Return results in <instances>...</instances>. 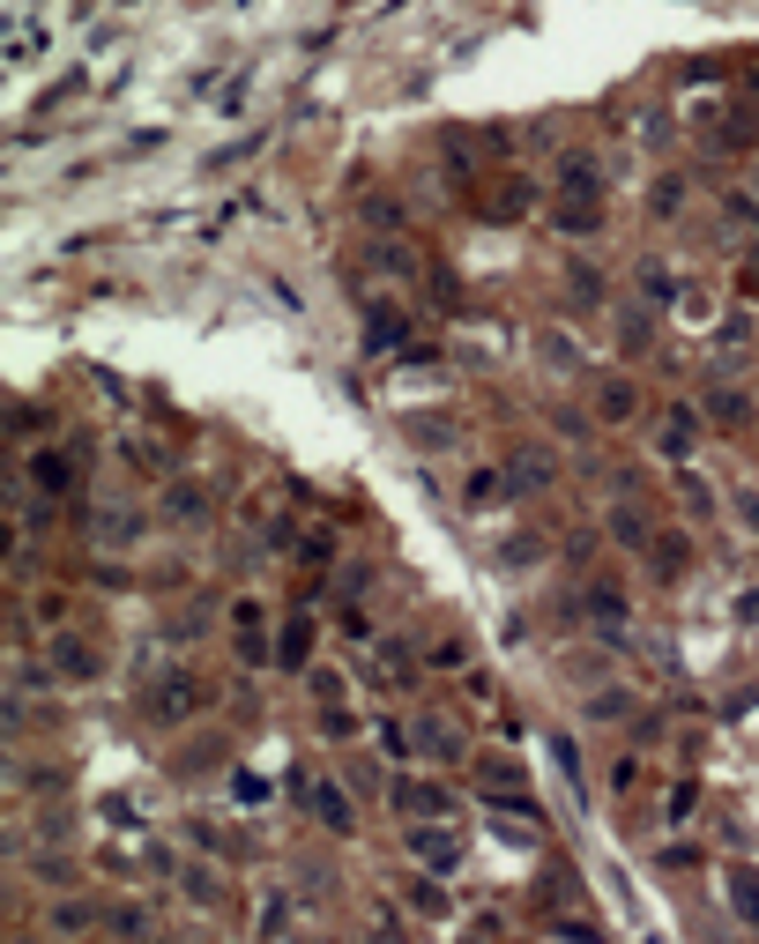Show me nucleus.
<instances>
[{"label":"nucleus","instance_id":"1","mask_svg":"<svg viewBox=\"0 0 759 944\" xmlns=\"http://www.w3.org/2000/svg\"><path fill=\"white\" fill-rule=\"evenodd\" d=\"M202 677H194V669H157V677H149V685H142V692H134V706H142V722H149V729H179V722H194V714H202Z\"/></svg>","mask_w":759,"mask_h":944},{"label":"nucleus","instance_id":"2","mask_svg":"<svg viewBox=\"0 0 759 944\" xmlns=\"http://www.w3.org/2000/svg\"><path fill=\"white\" fill-rule=\"evenodd\" d=\"M410 856H418L424 870H455V862H462V833L447 819H418L410 825Z\"/></svg>","mask_w":759,"mask_h":944},{"label":"nucleus","instance_id":"3","mask_svg":"<svg viewBox=\"0 0 759 944\" xmlns=\"http://www.w3.org/2000/svg\"><path fill=\"white\" fill-rule=\"evenodd\" d=\"M387 803H395V811H402V819H447V811H455V796H447V788H439V780H387Z\"/></svg>","mask_w":759,"mask_h":944},{"label":"nucleus","instance_id":"4","mask_svg":"<svg viewBox=\"0 0 759 944\" xmlns=\"http://www.w3.org/2000/svg\"><path fill=\"white\" fill-rule=\"evenodd\" d=\"M231 655L246 662V669L276 662V655H268V632H261V603H253V595H239V603H231Z\"/></svg>","mask_w":759,"mask_h":944},{"label":"nucleus","instance_id":"5","mask_svg":"<svg viewBox=\"0 0 759 944\" xmlns=\"http://www.w3.org/2000/svg\"><path fill=\"white\" fill-rule=\"evenodd\" d=\"M558 202H603V165H595L589 149L558 157Z\"/></svg>","mask_w":759,"mask_h":944},{"label":"nucleus","instance_id":"6","mask_svg":"<svg viewBox=\"0 0 759 944\" xmlns=\"http://www.w3.org/2000/svg\"><path fill=\"white\" fill-rule=\"evenodd\" d=\"M589 402H595V416H603V424H632V416H640V387H632V379H618V372H603Z\"/></svg>","mask_w":759,"mask_h":944},{"label":"nucleus","instance_id":"7","mask_svg":"<svg viewBox=\"0 0 759 944\" xmlns=\"http://www.w3.org/2000/svg\"><path fill=\"white\" fill-rule=\"evenodd\" d=\"M89 543H105V550L142 543V513H134V506H97V513H89Z\"/></svg>","mask_w":759,"mask_h":944},{"label":"nucleus","instance_id":"8","mask_svg":"<svg viewBox=\"0 0 759 944\" xmlns=\"http://www.w3.org/2000/svg\"><path fill=\"white\" fill-rule=\"evenodd\" d=\"M305 811L328 825V833H358V811H350V796H342L336 780H313V788H305Z\"/></svg>","mask_w":759,"mask_h":944},{"label":"nucleus","instance_id":"9","mask_svg":"<svg viewBox=\"0 0 759 944\" xmlns=\"http://www.w3.org/2000/svg\"><path fill=\"white\" fill-rule=\"evenodd\" d=\"M52 669H60L68 685H89V677H97L105 662H97V648H89L83 632H60V640H52Z\"/></svg>","mask_w":759,"mask_h":944},{"label":"nucleus","instance_id":"10","mask_svg":"<svg viewBox=\"0 0 759 944\" xmlns=\"http://www.w3.org/2000/svg\"><path fill=\"white\" fill-rule=\"evenodd\" d=\"M31 484H38L45 498L75 492V453H60V447H45V453H31Z\"/></svg>","mask_w":759,"mask_h":944},{"label":"nucleus","instance_id":"11","mask_svg":"<svg viewBox=\"0 0 759 944\" xmlns=\"http://www.w3.org/2000/svg\"><path fill=\"white\" fill-rule=\"evenodd\" d=\"M581 610H589L603 632H626V595H618L611 580H589V588H581Z\"/></svg>","mask_w":759,"mask_h":944},{"label":"nucleus","instance_id":"12","mask_svg":"<svg viewBox=\"0 0 759 944\" xmlns=\"http://www.w3.org/2000/svg\"><path fill=\"white\" fill-rule=\"evenodd\" d=\"M551 231H566V239H595V231H603V202H558V208H551Z\"/></svg>","mask_w":759,"mask_h":944},{"label":"nucleus","instance_id":"13","mask_svg":"<svg viewBox=\"0 0 759 944\" xmlns=\"http://www.w3.org/2000/svg\"><path fill=\"white\" fill-rule=\"evenodd\" d=\"M708 424H715V432H745V424H752V395L715 387V395H708Z\"/></svg>","mask_w":759,"mask_h":944},{"label":"nucleus","instance_id":"14","mask_svg":"<svg viewBox=\"0 0 759 944\" xmlns=\"http://www.w3.org/2000/svg\"><path fill=\"white\" fill-rule=\"evenodd\" d=\"M603 529H611V543H626V550H648V543H655V529H648V513H640V506H611V521H603Z\"/></svg>","mask_w":759,"mask_h":944},{"label":"nucleus","instance_id":"15","mask_svg":"<svg viewBox=\"0 0 759 944\" xmlns=\"http://www.w3.org/2000/svg\"><path fill=\"white\" fill-rule=\"evenodd\" d=\"M632 283H640V305H677V276L663 268V261H640Z\"/></svg>","mask_w":759,"mask_h":944},{"label":"nucleus","instance_id":"16","mask_svg":"<svg viewBox=\"0 0 759 944\" xmlns=\"http://www.w3.org/2000/svg\"><path fill=\"white\" fill-rule=\"evenodd\" d=\"M276 662H284V669H305V662H313V617H291V625H284Z\"/></svg>","mask_w":759,"mask_h":944},{"label":"nucleus","instance_id":"17","mask_svg":"<svg viewBox=\"0 0 759 944\" xmlns=\"http://www.w3.org/2000/svg\"><path fill=\"white\" fill-rule=\"evenodd\" d=\"M648 566H655L663 580H677L685 566H692V543H685V535H655V543H648Z\"/></svg>","mask_w":759,"mask_h":944},{"label":"nucleus","instance_id":"18","mask_svg":"<svg viewBox=\"0 0 759 944\" xmlns=\"http://www.w3.org/2000/svg\"><path fill=\"white\" fill-rule=\"evenodd\" d=\"M730 907L745 930H759V870H730Z\"/></svg>","mask_w":759,"mask_h":944},{"label":"nucleus","instance_id":"19","mask_svg":"<svg viewBox=\"0 0 759 944\" xmlns=\"http://www.w3.org/2000/svg\"><path fill=\"white\" fill-rule=\"evenodd\" d=\"M179 893H186L194 907H216L224 900V878H216L209 862H194V870H179Z\"/></svg>","mask_w":759,"mask_h":944},{"label":"nucleus","instance_id":"20","mask_svg":"<svg viewBox=\"0 0 759 944\" xmlns=\"http://www.w3.org/2000/svg\"><path fill=\"white\" fill-rule=\"evenodd\" d=\"M373 268H387V276H424V261L402 239H373Z\"/></svg>","mask_w":759,"mask_h":944},{"label":"nucleus","instance_id":"21","mask_svg":"<svg viewBox=\"0 0 759 944\" xmlns=\"http://www.w3.org/2000/svg\"><path fill=\"white\" fill-rule=\"evenodd\" d=\"M692 439H700V416H692V410H671V424H663V453H671V461H685V453H692Z\"/></svg>","mask_w":759,"mask_h":944},{"label":"nucleus","instance_id":"22","mask_svg":"<svg viewBox=\"0 0 759 944\" xmlns=\"http://www.w3.org/2000/svg\"><path fill=\"white\" fill-rule=\"evenodd\" d=\"M677 208H685V179H677V171H663V179L648 186V216L663 223V216H677Z\"/></svg>","mask_w":759,"mask_h":944},{"label":"nucleus","instance_id":"23","mask_svg":"<svg viewBox=\"0 0 759 944\" xmlns=\"http://www.w3.org/2000/svg\"><path fill=\"white\" fill-rule=\"evenodd\" d=\"M566 290H574L581 305H603V268H595V261H566Z\"/></svg>","mask_w":759,"mask_h":944},{"label":"nucleus","instance_id":"24","mask_svg":"<svg viewBox=\"0 0 759 944\" xmlns=\"http://www.w3.org/2000/svg\"><path fill=\"white\" fill-rule=\"evenodd\" d=\"M611 328H618V342H626V350H648V335H655V320H648L640 305H618V313H611Z\"/></svg>","mask_w":759,"mask_h":944},{"label":"nucleus","instance_id":"25","mask_svg":"<svg viewBox=\"0 0 759 944\" xmlns=\"http://www.w3.org/2000/svg\"><path fill=\"white\" fill-rule=\"evenodd\" d=\"M418 743H424V751H439V759H469L462 729H447V722H418Z\"/></svg>","mask_w":759,"mask_h":944},{"label":"nucleus","instance_id":"26","mask_svg":"<svg viewBox=\"0 0 759 944\" xmlns=\"http://www.w3.org/2000/svg\"><path fill=\"white\" fill-rule=\"evenodd\" d=\"M514 484H521V492L551 484V453H544V447H521V453H514Z\"/></svg>","mask_w":759,"mask_h":944},{"label":"nucleus","instance_id":"27","mask_svg":"<svg viewBox=\"0 0 759 944\" xmlns=\"http://www.w3.org/2000/svg\"><path fill=\"white\" fill-rule=\"evenodd\" d=\"M202 513H209V498L194 492V484H171L165 492V521H202Z\"/></svg>","mask_w":759,"mask_h":944},{"label":"nucleus","instance_id":"28","mask_svg":"<svg viewBox=\"0 0 759 944\" xmlns=\"http://www.w3.org/2000/svg\"><path fill=\"white\" fill-rule=\"evenodd\" d=\"M477 780H484L492 796H514V788H521V766H514V759H477Z\"/></svg>","mask_w":759,"mask_h":944},{"label":"nucleus","instance_id":"29","mask_svg":"<svg viewBox=\"0 0 759 944\" xmlns=\"http://www.w3.org/2000/svg\"><path fill=\"white\" fill-rule=\"evenodd\" d=\"M105 930H112V937H149V907H112V915H105Z\"/></svg>","mask_w":759,"mask_h":944},{"label":"nucleus","instance_id":"30","mask_svg":"<svg viewBox=\"0 0 759 944\" xmlns=\"http://www.w3.org/2000/svg\"><path fill=\"white\" fill-rule=\"evenodd\" d=\"M492 216H521V208H529V179H506V186H492Z\"/></svg>","mask_w":759,"mask_h":944},{"label":"nucleus","instance_id":"31","mask_svg":"<svg viewBox=\"0 0 759 944\" xmlns=\"http://www.w3.org/2000/svg\"><path fill=\"white\" fill-rule=\"evenodd\" d=\"M506 492H514V476H492V469L469 476V506H492V498H506Z\"/></svg>","mask_w":759,"mask_h":944},{"label":"nucleus","instance_id":"32","mask_svg":"<svg viewBox=\"0 0 759 944\" xmlns=\"http://www.w3.org/2000/svg\"><path fill=\"white\" fill-rule=\"evenodd\" d=\"M462 662H469L462 640H432V648H424V669H462Z\"/></svg>","mask_w":759,"mask_h":944},{"label":"nucleus","instance_id":"33","mask_svg":"<svg viewBox=\"0 0 759 944\" xmlns=\"http://www.w3.org/2000/svg\"><path fill=\"white\" fill-rule=\"evenodd\" d=\"M626 714H632L626 692H595V699H589V722H626Z\"/></svg>","mask_w":759,"mask_h":944},{"label":"nucleus","instance_id":"34","mask_svg":"<svg viewBox=\"0 0 759 944\" xmlns=\"http://www.w3.org/2000/svg\"><path fill=\"white\" fill-rule=\"evenodd\" d=\"M410 907H424V915H447V893H439L432 878H410Z\"/></svg>","mask_w":759,"mask_h":944},{"label":"nucleus","instance_id":"35","mask_svg":"<svg viewBox=\"0 0 759 944\" xmlns=\"http://www.w3.org/2000/svg\"><path fill=\"white\" fill-rule=\"evenodd\" d=\"M537 558H544V543H537V535H514V543L499 550V566H537Z\"/></svg>","mask_w":759,"mask_h":944},{"label":"nucleus","instance_id":"36","mask_svg":"<svg viewBox=\"0 0 759 944\" xmlns=\"http://www.w3.org/2000/svg\"><path fill=\"white\" fill-rule=\"evenodd\" d=\"M52 930H60V937H75V930H89V907L60 900V907H52Z\"/></svg>","mask_w":759,"mask_h":944},{"label":"nucleus","instance_id":"37","mask_svg":"<svg viewBox=\"0 0 759 944\" xmlns=\"http://www.w3.org/2000/svg\"><path fill=\"white\" fill-rule=\"evenodd\" d=\"M544 365H551V372H574L581 358H574V342H566V335H544Z\"/></svg>","mask_w":759,"mask_h":944},{"label":"nucleus","instance_id":"38","mask_svg":"<svg viewBox=\"0 0 759 944\" xmlns=\"http://www.w3.org/2000/svg\"><path fill=\"white\" fill-rule=\"evenodd\" d=\"M692 803H700V788H692V780H677V788H671V819H685Z\"/></svg>","mask_w":759,"mask_h":944},{"label":"nucleus","instance_id":"39","mask_svg":"<svg viewBox=\"0 0 759 944\" xmlns=\"http://www.w3.org/2000/svg\"><path fill=\"white\" fill-rule=\"evenodd\" d=\"M313 699H342V677H336V669H313Z\"/></svg>","mask_w":759,"mask_h":944},{"label":"nucleus","instance_id":"40","mask_svg":"<svg viewBox=\"0 0 759 944\" xmlns=\"http://www.w3.org/2000/svg\"><path fill=\"white\" fill-rule=\"evenodd\" d=\"M737 513L752 521V535H759V492H737Z\"/></svg>","mask_w":759,"mask_h":944}]
</instances>
